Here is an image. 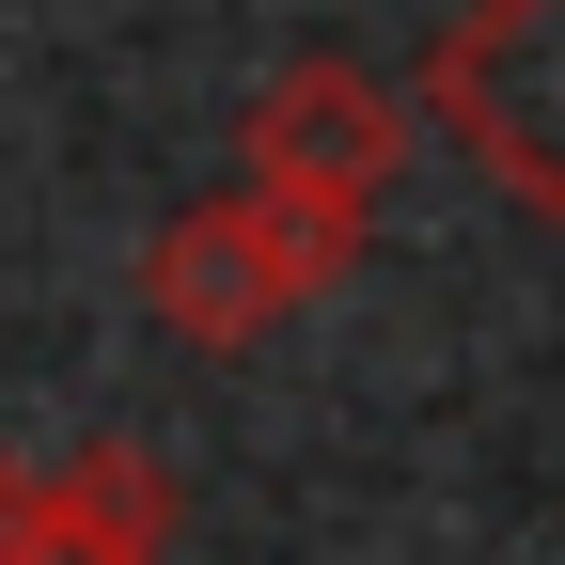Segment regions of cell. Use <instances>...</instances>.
I'll use <instances>...</instances> for the list:
<instances>
[{
	"label": "cell",
	"instance_id": "6da1fadb",
	"mask_svg": "<svg viewBox=\"0 0 565 565\" xmlns=\"http://www.w3.org/2000/svg\"><path fill=\"white\" fill-rule=\"evenodd\" d=\"M362 267V204H315V189H221V204H189V221L141 252V315L189 330V345H252L282 330L299 299H330V282Z\"/></svg>",
	"mask_w": 565,
	"mask_h": 565
},
{
	"label": "cell",
	"instance_id": "277c9868",
	"mask_svg": "<svg viewBox=\"0 0 565 565\" xmlns=\"http://www.w3.org/2000/svg\"><path fill=\"white\" fill-rule=\"evenodd\" d=\"M158 550H173V471L126 456V440H95L79 471H47V503L17 534V565H158Z\"/></svg>",
	"mask_w": 565,
	"mask_h": 565
},
{
	"label": "cell",
	"instance_id": "5b68a950",
	"mask_svg": "<svg viewBox=\"0 0 565 565\" xmlns=\"http://www.w3.org/2000/svg\"><path fill=\"white\" fill-rule=\"evenodd\" d=\"M32 503H47V471H17V456H0V565H17V534H32Z\"/></svg>",
	"mask_w": 565,
	"mask_h": 565
},
{
	"label": "cell",
	"instance_id": "7a4b0ae2",
	"mask_svg": "<svg viewBox=\"0 0 565 565\" xmlns=\"http://www.w3.org/2000/svg\"><path fill=\"white\" fill-rule=\"evenodd\" d=\"M424 126H440L503 204L565 221V0H471V17L424 47Z\"/></svg>",
	"mask_w": 565,
	"mask_h": 565
},
{
	"label": "cell",
	"instance_id": "3957f363",
	"mask_svg": "<svg viewBox=\"0 0 565 565\" xmlns=\"http://www.w3.org/2000/svg\"><path fill=\"white\" fill-rule=\"evenodd\" d=\"M408 158V110L362 79V63H282L252 95V173L315 189V204H377V173Z\"/></svg>",
	"mask_w": 565,
	"mask_h": 565
}]
</instances>
